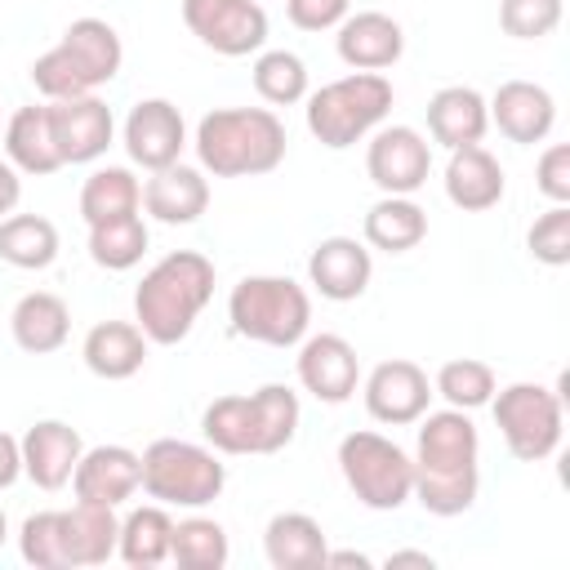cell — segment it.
Returning a JSON list of instances; mask_svg holds the SVG:
<instances>
[{"label": "cell", "instance_id": "obj_45", "mask_svg": "<svg viewBox=\"0 0 570 570\" xmlns=\"http://www.w3.org/2000/svg\"><path fill=\"white\" fill-rule=\"evenodd\" d=\"M18 200H22V174L0 156V218H4V214H13V209H18Z\"/></svg>", "mask_w": 570, "mask_h": 570}, {"label": "cell", "instance_id": "obj_11", "mask_svg": "<svg viewBox=\"0 0 570 570\" xmlns=\"http://www.w3.org/2000/svg\"><path fill=\"white\" fill-rule=\"evenodd\" d=\"M414 472L423 476H463V472H481V432L472 423L468 410H428L419 419V436H414Z\"/></svg>", "mask_w": 570, "mask_h": 570}, {"label": "cell", "instance_id": "obj_4", "mask_svg": "<svg viewBox=\"0 0 570 570\" xmlns=\"http://www.w3.org/2000/svg\"><path fill=\"white\" fill-rule=\"evenodd\" d=\"M120 62H125V45L116 27L107 18H76L62 31V40L31 62V85L36 94H45V102L98 94L102 85L116 80Z\"/></svg>", "mask_w": 570, "mask_h": 570}, {"label": "cell", "instance_id": "obj_34", "mask_svg": "<svg viewBox=\"0 0 570 570\" xmlns=\"http://www.w3.org/2000/svg\"><path fill=\"white\" fill-rule=\"evenodd\" d=\"M151 245V232L142 223V214H125V218H107L89 227V258L107 272H129L142 263Z\"/></svg>", "mask_w": 570, "mask_h": 570}, {"label": "cell", "instance_id": "obj_44", "mask_svg": "<svg viewBox=\"0 0 570 570\" xmlns=\"http://www.w3.org/2000/svg\"><path fill=\"white\" fill-rule=\"evenodd\" d=\"M18 476H22V445L0 428V490H9Z\"/></svg>", "mask_w": 570, "mask_h": 570}, {"label": "cell", "instance_id": "obj_3", "mask_svg": "<svg viewBox=\"0 0 570 570\" xmlns=\"http://www.w3.org/2000/svg\"><path fill=\"white\" fill-rule=\"evenodd\" d=\"M303 419L298 392L285 383H263L258 392L218 396L200 414V432L218 454H276L294 441Z\"/></svg>", "mask_w": 570, "mask_h": 570}, {"label": "cell", "instance_id": "obj_9", "mask_svg": "<svg viewBox=\"0 0 570 570\" xmlns=\"http://www.w3.org/2000/svg\"><path fill=\"white\" fill-rule=\"evenodd\" d=\"M499 436L512 459L521 463H543L557 454L561 432H566V396L543 387V383H508L494 387L490 396Z\"/></svg>", "mask_w": 570, "mask_h": 570}, {"label": "cell", "instance_id": "obj_7", "mask_svg": "<svg viewBox=\"0 0 570 570\" xmlns=\"http://www.w3.org/2000/svg\"><path fill=\"white\" fill-rule=\"evenodd\" d=\"M227 468L214 445H196L183 436H160L142 450V490L165 508H205L223 494Z\"/></svg>", "mask_w": 570, "mask_h": 570}, {"label": "cell", "instance_id": "obj_6", "mask_svg": "<svg viewBox=\"0 0 570 570\" xmlns=\"http://www.w3.org/2000/svg\"><path fill=\"white\" fill-rule=\"evenodd\" d=\"M227 321L263 347H298L312 325V298L294 276H245L227 294Z\"/></svg>", "mask_w": 570, "mask_h": 570}, {"label": "cell", "instance_id": "obj_15", "mask_svg": "<svg viewBox=\"0 0 570 570\" xmlns=\"http://www.w3.org/2000/svg\"><path fill=\"white\" fill-rule=\"evenodd\" d=\"M294 370L303 392H312L325 405H343L361 387V356L343 334H303Z\"/></svg>", "mask_w": 570, "mask_h": 570}, {"label": "cell", "instance_id": "obj_43", "mask_svg": "<svg viewBox=\"0 0 570 570\" xmlns=\"http://www.w3.org/2000/svg\"><path fill=\"white\" fill-rule=\"evenodd\" d=\"M285 13L298 31H334L352 13V0H285Z\"/></svg>", "mask_w": 570, "mask_h": 570}, {"label": "cell", "instance_id": "obj_32", "mask_svg": "<svg viewBox=\"0 0 570 570\" xmlns=\"http://www.w3.org/2000/svg\"><path fill=\"white\" fill-rule=\"evenodd\" d=\"M0 258L18 272H45L58 258V227L40 214L0 218Z\"/></svg>", "mask_w": 570, "mask_h": 570}, {"label": "cell", "instance_id": "obj_24", "mask_svg": "<svg viewBox=\"0 0 570 570\" xmlns=\"http://www.w3.org/2000/svg\"><path fill=\"white\" fill-rule=\"evenodd\" d=\"M441 183H445L450 205H459L463 214H485V209H494V205L503 200V187H508L503 165H499L494 151H485L481 142L454 147L450 160H445V178H441Z\"/></svg>", "mask_w": 570, "mask_h": 570}, {"label": "cell", "instance_id": "obj_35", "mask_svg": "<svg viewBox=\"0 0 570 570\" xmlns=\"http://www.w3.org/2000/svg\"><path fill=\"white\" fill-rule=\"evenodd\" d=\"M232 557L227 530L214 517H183L174 521V539H169V561H178L183 570H223Z\"/></svg>", "mask_w": 570, "mask_h": 570}, {"label": "cell", "instance_id": "obj_8", "mask_svg": "<svg viewBox=\"0 0 570 570\" xmlns=\"http://www.w3.org/2000/svg\"><path fill=\"white\" fill-rule=\"evenodd\" d=\"M338 472L356 503L370 512H396L414 494V459L383 432H347L338 441Z\"/></svg>", "mask_w": 570, "mask_h": 570}, {"label": "cell", "instance_id": "obj_12", "mask_svg": "<svg viewBox=\"0 0 570 570\" xmlns=\"http://www.w3.org/2000/svg\"><path fill=\"white\" fill-rule=\"evenodd\" d=\"M365 174L383 196H414L432 174V142L414 125H379L365 147Z\"/></svg>", "mask_w": 570, "mask_h": 570}, {"label": "cell", "instance_id": "obj_20", "mask_svg": "<svg viewBox=\"0 0 570 570\" xmlns=\"http://www.w3.org/2000/svg\"><path fill=\"white\" fill-rule=\"evenodd\" d=\"M18 445H22V476H31L40 490H62V485H71V472H76V463H80V454H85L80 432H76L71 423H62V419H40V423H31V428L18 436Z\"/></svg>", "mask_w": 570, "mask_h": 570}, {"label": "cell", "instance_id": "obj_41", "mask_svg": "<svg viewBox=\"0 0 570 570\" xmlns=\"http://www.w3.org/2000/svg\"><path fill=\"white\" fill-rule=\"evenodd\" d=\"M18 552H22V561L36 566V570H62V561H58V512H53V508H49V512H31V517L22 521V530H18Z\"/></svg>", "mask_w": 570, "mask_h": 570}, {"label": "cell", "instance_id": "obj_17", "mask_svg": "<svg viewBox=\"0 0 570 570\" xmlns=\"http://www.w3.org/2000/svg\"><path fill=\"white\" fill-rule=\"evenodd\" d=\"M71 490L80 503L120 508L142 490V454L129 445H94L80 454L71 472Z\"/></svg>", "mask_w": 570, "mask_h": 570}, {"label": "cell", "instance_id": "obj_28", "mask_svg": "<svg viewBox=\"0 0 570 570\" xmlns=\"http://www.w3.org/2000/svg\"><path fill=\"white\" fill-rule=\"evenodd\" d=\"M9 334H13V343H18L22 352L49 356V352H58V347L67 343V334H71V307H67L58 294H49V289H31V294H22V298L13 303V312H9Z\"/></svg>", "mask_w": 570, "mask_h": 570}, {"label": "cell", "instance_id": "obj_38", "mask_svg": "<svg viewBox=\"0 0 570 570\" xmlns=\"http://www.w3.org/2000/svg\"><path fill=\"white\" fill-rule=\"evenodd\" d=\"M476 490H481V472H463V476H423L414 472V494L423 512L432 517H459L476 503Z\"/></svg>", "mask_w": 570, "mask_h": 570}, {"label": "cell", "instance_id": "obj_42", "mask_svg": "<svg viewBox=\"0 0 570 570\" xmlns=\"http://www.w3.org/2000/svg\"><path fill=\"white\" fill-rule=\"evenodd\" d=\"M534 187H539L552 205H570V147H566V142H552V147L539 156Z\"/></svg>", "mask_w": 570, "mask_h": 570}, {"label": "cell", "instance_id": "obj_29", "mask_svg": "<svg viewBox=\"0 0 570 570\" xmlns=\"http://www.w3.org/2000/svg\"><path fill=\"white\" fill-rule=\"evenodd\" d=\"M4 160L18 169V174H31V178H45V174H58L62 160H58V147H53V134H49V107L31 102V107H18L9 120H4Z\"/></svg>", "mask_w": 570, "mask_h": 570}, {"label": "cell", "instance_id": "obj_14", "mask_svg": "<svg viewBox=\"0 0 570 570\" xmlns=\"http://www.w3.org/2000/svg\"><path fill=\"white\" fill-rule=\"evenodd\" d=\"M49 107V134L58 147L62 165H94L111 138H116V116L98 94H80V98H53Z\"/></svg>", "mask_w": 570, "mask_h": 570}, {"label": "cell", "instance_id": "obj_23", "mask_svg": "<svg viewBox=\"0 0 570 570\" xmlns=\"http://www.w3.org/2000/svg\"><path fill=\"white\" fill-rule=\"evenodd\" d=\"M142 209L165 223V227H187L196 223L205 209H209V178L205 169L196 165H165V169H151V178L142 183Z\"/></svg>", "mask_w": 570, "mask_h": 570}, {"label": "cell", "instance_id": "obj_19", "mask_svg": "<svg viewBox=\"0 0 570 570\" xmlns=\"http://www.w3.org/2000/svg\"><path fill=\"white\" fill-rule=\"evenodd\" d=\"M485 107H490V125H499V134L521 147L543 142L557 125V98L534 80H503L485 98Z\"/></svg>", "mask_w": 570, "mask_h": 570}, {"label": "cell", "instance_id": "obj_25", "mask_svg": "<svg viewBox=\"0 0 570 570\" xmlns=\"http://www.w3.org/2000/svg\"><path fill=\"white\" fill-rule=\"evenodd\" d=\"M490 129V107L472 85H445L428 98V134L445 151L481 142Z\"/></svg>", "mask_w": 570, "mask_h": 570}, {"label": "cell", "instance_id": "obj_1", "mask_svg": "<svg viewBox=\"0 0 570 570\" xmlns=\"http://www.w3.org/2000/svg\"><path fill=\"white\" fill-rule=\"evenodd\" d=\"M214 298V263L200 249H174L151 263L134 289V325L156 347H174L191 334L196 316Z\"/></svg>", "mask_w": 570, "mask_h": 570}, {"label": "cell", "instance_id": "obj_27", "mask_svg": "<svg viewBox=\"0 0 570 570\" xmlns=\"http://www.w3.org/2000/svg\"><path fill=\"white\" fill-rule=\"evenodd\" d=\"M263 552L272 570H325L330 539L307 512H276L263 530Z\"/></svg>", "mask_w": 570, "mask_h": 570}, {"label": "cell", "instance_id": "obj_21", "mask_svg": "<svg viewBox=\"0 0 570 570\" xmlns=\"http://www.w3.org/2000/svg\"><path fill=\"white\" fill-rule=\"evenodd\" d=\"M334 49L338 58L352 67V71H387L401 53H405V31L392 13H379V9H361V13H347L338 27H334Z\"/></svg>", "mask_w": 570, "mask_h": 570}, {"label": "cell", "instance_id": "obj_13", "mask_svg": "<svg viewBox=\"0 0 570 570\" xmlns=\"http://www.w3.org/2000/svg\"><path fill=\"white\" fill-rule=\"evenodd\" d=\"M361 396H365V410L374 423H387V428H405V423H419L432 405V379L423 365L405 361V356H392V361H379L365 383H361Z\"/></svg>", "mask_w": 570, "mask_h": 570}, {"label": "cell", "instance_id": "obj_39", "mask_svg": "<svg viewBox=\"0 0 570 570\" xmlns=\"http://www.w3.org/2000/svg\"><path fill=\"white\" fill-rule=\"evenodd\" d=\"M566 0H499V27L512 40H543L557 31Z\"/></svg>", "mask_w": 570, "mask_h": 570}, {"label": "cell", "instance_id": "obj_40", "mask_svg": "<svg viewBox=\"0 0 570 570\" xmlns=\"http://www.w3.org/2000/svg\"><path fill=\"white\" fill-rule=\"evenodd\" d=\"M525 249L543 267H566L570 263V205H552L548 214L534 218L525 232Z\"/></svg>", "mask_w": 570, "mask_h": 570}, {"label": "cell", "instance_id": "obj_31", "mask_svg": "<svg viewBox=\"0 0 570 570\" xmlns=\"http://www.w3.org/2000/svg\"><path fill=\"white\" fill-rule=\"evenodd\" d=\"M169 539H174V517L165 503H138L120 517L116 534V557L134 570H151L169 561Z\"/></svg>", "mask_w": 570, "mask_h": 570}, {"label": "cell", "instance_id": "obj_37", "mask_svg": "<svg viewBox=\"0 0 570 570\" xmlns=\"http://www.w3.org/2000/svg\"><path fill=\"white\" fill-rule=\"evenodd\" d=\"M494 387H499L494 370H490L485 361H476V356H454V361H445V365L436 370V379H432V392H436L445 405L468 410V414L481 410V405H490Z\"/></svg>", "mask_w": 570, "mask_h": 570}, {"label": "cell", "instance_id": "obj_10", "mask_svg": "<svg viewBox=\"0 0 570 570\" xmlns=\"http://www.w3.org/2000/svg\"><path fill=\"white\" fill-rule=\"evenodd\" d=\"M183 22L223 58H245L267 45V9L258 0H183Z\"/></svg>", "mask_w": 570, "mask_h": 570}, {"label": "cell", "instance_id": "obj_47", "mask_svg": "<svg viewBox=\"0 0 570 570\" xmlns=\"http://www.w3.org/2000/svg\"><path fill=\"white\" fill-rule=\"evenodd\" d=\"M392 566H423V570H432V557L428 552H387V570Z\"/></svg>", "mask_w": 570, "mask_h": 570}, {"label": "cell", "instance_id": "obj_33", "mask_svg": "<svg viewBox=\"0 0 570 570\" xmlns=\"http://www.w3.org/2000/svg\"><path fill=\"white\" fill-rule=\"evenodd\" d=\"M142 205V183L134 178V169L125 165H102L85 178L80 187V218L94 227V223H107V218H125V214H138Z\"/></svg>", "mask_w": 570, "mask_h": 570}, {"label": "cell", "instance_id": "obj_5", "mask_svg": "<svg viewBox=\"0 0 570 570\" xmlns=\"http://www.w3.org/2000/svg\"><path fill=\"white\" fill-rule=\"evenodd\" d=\"M303 102H307L303 107L307 134L330 151H343V147L361 142V138H370L387 120L392 80L383 71H352V76H338V80L321 85Z\"/></svg>", "mask_w": 570, "mask_h": 570}, {"label": "cell", "instance_id": "obj_30", "mask_svg": "<svg viewBox=\"0 0 570 570\" xmlns=\"http://www.w3.org/2000/svg\"><path fill=\"white\" fill-rule=\"evenodd\" d=\"M361 236L370 249H383V254H410L423 236H428V214L414 196H379L370 209H365V223H361Z\"/></svg>", "mask_w": 570, "mask_h": 570}, {"label": "cell", "instance_id": "obj_2", "mask_svg": "<svg viewBox=\"0 0 570 570\" xmlns=\"http://www.w3.org/2000/svg\"><path fill=\"white\" fill-rule=\"evenodd\" d=\"M285 125L272 107H214L196 125V160L214 178L272 174L285 160Z\"/></svg>", "mask_w": 570, "mask_h": 570}, {"label": "cell", "instance_id": "obj_18", "mask_svg": "<svg viewBox=\"0 0 570 570\" xmlns=\"http://www.w3.org/2000/svg\"><path fill=\"white\" fill-rule=\"evenodd\" d=\"M374 258L370 245L356 236H325L307 254V285L330 303H352L370 289Z\"/></svg>", "mask_w": 570, "mask_h": 570}, {"label": "cell", "instance_id": "obj_16", "mask_svg": "<svg viewBox=\"0 0 570 570\" xmlns=\"http://www.w3.org/2000/svg\"><path fill=\"white\" fill-rule=\"evenodd\" d=\"M120 142H125L129 160L151 174V169H165V165L183 160L187 120H183V111L169 98H142V102L129 107L125 129H120Z\"/></svg>", "mask_w": 570, "mask_h": 570}, {"label": "cell", "instance_id": "obj_22", "mask_svg": "<svg viewBox=\"0 0 570 570\" xmlns=\"http://www.w3.org/2000/svg\"><path fill=\"white\" fill-rule=\"evenodd\" d=\"M116 534H120L116 508L76 499V508L58 512V561H62V570L111 561L116 557Z\"/></svg>", "mask_w": 570, "mask_h": 570}, {"label": "cell", "instance_id": "obj_36", "mask_svg": "<svg viewBox=\"0 0 570 570\" xmlns=\"http://www.w3.org/2000/svg\"><path fill=\"white\" fill-rule=\"evenodd\" d=\"M254 89L267 107H294L307 98V62L289 49H258L254 58Z\"/></svg>", "mask_w": 570, "mask_h": 570}, {"label": "cell", "instance_id": "obj_26", "mask_svg": "<svg viewBox=\"0 0 570 570\" xmlns=\"http://www.w3.org/2000/svg\"><path fill=\"white\" fill-rule=\"evenodd\" d=\"M147 334L134 325V321H98L85 343H80V356L89 365V374L107 379V383H120V379H134L147 361Z\"/></svg>", "mask_w": 570, "mask_h": 570}, {"label": "cell", "instance_id": "obj_46", "mask_svg": "<svg viewBox=\"0 0 570 570\" xmlns=\"http://www.w3.org/2000/svg\"><path fill=\"white\" fill-rule=\"evenodd\" d=\"M338 566H361V570H365V566H374V561H370L365 552H352V548H347V552H325V570H338Z\"/></svg>", "mask_w": 570, "mask_h": 570}, {"label": "cell", "instance_id": "obj_48", "mask_svg": "<svg viewBox=\"0 0 570 570\" xmlns=\"http://www.w3.org/2000/svg\"><path fill=\"white\" fill-rule=\"evenodd\" d=\"M4 539H9V517H4V508H0V548H4Z\"/></svg>", "mask_w": 570, "mask_h": 570}]
</instances>
